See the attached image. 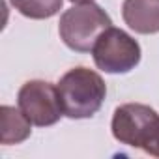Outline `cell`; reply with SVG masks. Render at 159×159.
<instances>
[{
	"label": "cell",
	"mask_w": 159,
	"mask_h": 159,
	"mask_svg": "<svg viewBox=\"0 0 159 159\" xmlns=\"http://www.w3.org/2000/svg\"><path fill=\"white\" fill-rule=\"evenodd\" d=\"M64 116L71 120L92 118L107 98V84L99 73L88 67H73L58 81Z\"/></svg>",
	"instance_id": "6da1fadb"
},
{
	"label": "cell",
	"mask_w": 159,
	"mask_h": 159,
	"mask_svg": "<svg viewBox=\"0 0 159 159\" xmlns=\"http://www.w3.org/2000/svg\"><path fill=\"white\" fill-rule=\"evenodd\" d=\"M112 26L109 13L94 4H77L66 10L58 23V34L64 45L75 52H90L98 38Z\"/></svg>",
	"instance_id": "7a4b0ae2"
},
{
	"label": "cell",
	"mask_w": 159,
	"mask_h": 159,
	"mask_svg": "<svg viewBox=\"0 0 159 159\" xmlns=\"http://www.w3.org/2000/svg\"><path fill=\"white\" fill-rule=\"evenodd\" d=\"M73 4H86V2H94V0H69Z\"/></svg>",
	"instance_id": "30bf717a"
},
{
	"label": "cell",
	"mask_w": 159,
	"mask_h": 159,
	"mask_svg": "<svg viewBox=\"0 0 159 159\" xmlns=\"http://www.w3.org/2000/svg\"><path fill=\"white\" fill-rule=\"evenodd\" d=\"M0 142L2 144H21L32 133V122L25 116L21 109L2 105L0 107Z\"/></svg>",
	"instance_id": "52a82bcc"
},
{
	"label": "cell",
	"mask_w": 159,
	"mask_h": 159,
	"mask_svg": "<svg viewBox=\"0 0 159 159\" xmlns=\"http://www.w3.org/2000/svg\"><path fill=\"white\" fill-rule=\"evenodd\" d=\"M122 17L137 34L159 32V0H124Z\"/></svg>",
	"instance_id": "8992f818"
},
{
	"label": "cell",
	"mask_w": 159,
	"mask_h": 159,
	"mask_svg": "<svg viewBox=\"0 0 159 159\" xmlns=\"http://www.w3.org/2000/svg\"><path fill=\"white\" fill-rule=\"evenodd\" d=\"M10 4L25 17L28 19H51L60 10L64 0H10Z\"/></svg>",
	"instance_id": "ba28073f"
},
{
	"label": "cell",
	"mask_w": 159,
	"mask_h": 159,
	"mask_svg": "<svg viewBox=\"0 0 159 159\" xmlns=\"http://www.w3.org/2000/svg\"><path fill=\"white\" fill-rule=\"evenodd\" d=\"M140 45L122 28H107L96 41L92 49V58L98 69L118 75L129 73L140 62Z\"/></svg>",
	"instance_id": "3957f363"
},
{
	"label": "cell",
	"mask_w": 159,
	"mask_h": 159,
	"mask_svg": "<svg viewBox=\"0 0 159 159\" xmlns=\"http://www.w3.org/2000/svg\"><path fill=\"white\" fill-rule=\"evenodd\" d=\"M142 150L153 157H159V120H157V124H155V127H153V131H152V135Z\"/></svg>",
	"instance_id": "9c48e42d"
},
{
	"label": "cell",
	"mask_w": 159,
	"mask_h": 159,
	"mask_svg": "<svg viewBox=\"0 0 159 159\" xmlns=\"http://www.w3.org/2000/svg\"><path fill=\"white\" fill-rule=\"evenodd\" d=\"M159 116L157 112L142 103H125L120 105L111 122L112 137L131 148H144L148 142Z\"/></svg>",
	"instance_id": "5b68a950"
},
{
	"label": "cell",
	"mask_w": 159,
	"mask_h": 159,
	"mask_svg": "<svg viewBox=\"0 0 159 159\" xmlns=\"http://www.w3.org/2000/svg\"><path fill=\"white\" fill-rule=\"evenodd\" d=\"M17 103L25 116L38 127L54 125L64 116L58 86L39 79L28 81L21 86L17 94Z\"/></svg>",
	"instance_id": "277c9868"
}]
</instances>
